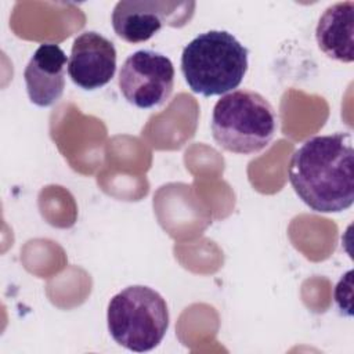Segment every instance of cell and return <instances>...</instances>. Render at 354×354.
Masks as SVG:
<instances>
[{"label": "cell", "instance_id": "obj_1", "mask_svg": "<svg viewBox=\"0 0 354 354\" xmlns=\"http://www.w3.org/2000/svg\"><path fill=\"white\" fill-rule=\"evenodd\" d=\"M288 176L296 195L314 212L339 213L354 202V148L350 133L315 136L292 155Z\"/></svg>", "mask_w": 354, "mask_h": 354}, {"label": "cell", "instance_id": "obj_5", "mask_svg": "<svg viewBox=\"0 0 354 354\" xmlns=\"http://www.w3.org/2000/svg\"><path fill=\"white\" fill-rule=\"evenodd\" d=\"M174 87V66L169 57L138 50L130 54L119 71V88L124 100L142 109L163 104Z\"/></svg>", "mask_w": 354, "mask_h": 354}, {"label": "cell", "instance_id": "obj_7", "mask_svg": "<svg viewBox=\"0 0 354 354\" xmlns=\"http://www.w3.org/2000/svg\"><path fill=\"white\" fill-rule=\"evenodd\" d=\"M116 71V48L105 36L94 30L80 33L72 44L68 73L84 90H97L111 82Z\"/></svg>", "mask_w": 354, "mask_h": 354}, {"label": "cell", "instance_id": "obj_2", "mask_svg": "<svg viewBox=\"0 0 354 354\" xmlns=\"http://www.w3.org/2000/svg\"><path fill=\"white\" fill-rule=\"evenodd\" d=\"M249 50L227 30L194 37L181 53V72L188 87L203 97L234 91L248 72Z\"/></svg>", "mask_w": 354, "mask_h": 354}, {"label": "cell", "instance_id": "obj_9", "mask_svg": "<svg viewBox=\"0 0 354 354\" xmlns=\"http://www.w3.org/2000/svg\"><path fill=\"white\" fill-rule=\"evenodd\" d=\"M315 39L329 58L350 64L354 61V1L329 6L318 19Z\"/></svg>", "mask_w": 354, "mask_h": 354}, {"label": "cell", "instance_id": "obj_6", "mask_svg": "<svg viewBox=\"0 0 354 354\" xmlns=\"http://www.w3.org/2000/svg\"><path fill=\"white\" fill-rule=\"evenodd\" d=\"M192 1L122 0L112 11V26L127 43H142L156 35L163 25L181 28L194 15Z\"/></svg>", "mask_w": 354, "mask_h": 354}, {"label": "cell", "instance_id": "obj_3", "mask_svg": "<svg viewBox=\"0 0 354 354\" xmlns=\"http://www.w3.org/2000/svg\"><path fill=\"white\" fill-rule=\"evenodd\" d=\"M212 134L218 147L234 153L249 155L264 149L278 127L270 101L253 90L224 94L212 112Z\"/></svg>", "mask_w": 354, "mask_h": 354}, {"label": "cell", "instance_id": "obj_8", "mask_svg": "<svg viewBox=\"0 0 354 354\" xmlns=\"http://www.w3.org/2000/svg\"><path fill=\"white\" fill-rule=\"evenodd\" d=\"M68 58L54 43L40 44L24 71L29 100L37 106H50L64 94Z\"/></svg>", "mask_w": 354, "mask_h": 354}, {"label": "cell", "instance_id": "obj_4", "mask_svg": "<svg viewBox=\"0 0 354 354\" xmlns=\"http://www.w3.org/2000/svg\"><path fill=\"white\" fill-rule=\"evenodd\" d=\"M169 321L166 300L149 286H127L108 303L109 335L130 351L144 353L155 348L163 340Z\"/></svg>", "mask_w": 354, "mask_h": 354}]
</instances>
